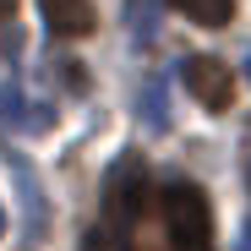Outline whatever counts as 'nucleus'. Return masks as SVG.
<instances>
[{
  "label": "nucleus",
  "mask_w": 251,
  "mask_h": 251,
  "mask_svg": "<svg viewBox=\"0 0 251 251\" xmlns=\"http://www.w3.org/2000/svg\"><path fill=\"white\" fill-rule=\"evenodd\" d=\"M153 202H158L170 251H213V207L191 180H170L164 191H153Z\"/></svg>",
  "instance_id": "nucleus-1"
},
{
  "label": "nucleus",
  "mask_w": 251,
  "mask_h": 251,
  "mask_svg": "<svg viewBox=\"0 0 251 251\" xmlns=\"http://www.w3.org/2000/svg\"><path fill=\"white\" fill-rule=\"evenodd\" d=\"M142 213H148V164L137 153H120L104 175V229L126 240Z\"/></svg>",
  "instance_id": "nucleus-2"
},
{
  "label": "nucleus",
  "mask_w": 251,
  "mask_h": 251,
  "mask_svg": "<svg viewBox=\"0 0 251 251\" xmlns=\"http://www.w3.org/2000/svg\"><path fill=\"white\" fill-rule=\"evenodd\" d=\"M180 82H186V93L207 109V115H224L235 104V71L219 60V55H186L180 60Z\"/></svg>",
  "instance_id": "nucleus-3"
},
{
  "label": "nucleus",
  "mask_w": 251,
  "mask_h": 251,
  "mask_svg": "<svg viewBox=\"0 0 251 251\" xmlns=\"http://www.w3.org/2000/svg\"><path fill=\"white\" fill-rule=\"evenodd\" d=\"M55 126V109L44 99H33L27 88H0V131H17V137H44Z\"/></svg>",
  "instance_id": "nucleus-4"
},
{
  "label": "nucleus",
  "mask_w": 251,
  "mask_h": 251,
  "mask_svg": "<svg viewBox=\"0 0 251 251\" xmlns=\"http://www.w3.org/2000/svg\"><path fill=\"white\" fill-rule=\"evenodd\" d=\"M38 11H44V27L55 38H88L99 27L93 0H38Z\"/></svg>",
  "instance_id": "nucleus-5"
},
{
  "label": "nucleus",
  "mask_w": 251,
  "mask_h": 251,
  "mask_svg": "<svg viewBox=\"0 0 251 251\" xmlns=\"http://www.w3.org/2000/svg\"><path fill=\"white\" fill-rule=\"evenodd\" d=\"M180 17H191L197 27H229L235 17V0H170Z\"/></svg>",
  "instance_id": "nucleus-6"
},
{
  "label": "nucleus",
  "mask_w": 251,
  "mask_h": 251,
  "mask_svg": "<svg viewBox=\"0 0 251 251\" xmlns=\"http://www.w3.org/2000/svg\"><path fill=\"white\" fill-rule=\"evenodd\" d=\"M142 126H148V131H164V126H170V99H164V82L158 76L142 88Z\"/></svg>",
  "instance_id": "nucleus-7"
},
{
  "label": "nucleus",
  "mask_w": 251,
  "mask_h": 251,
  "mask_svg": "<svg viewBox=\"0 0 251 251\" xmlns=\"http://www.w3.org/2000/svg\"><path fill=\"white\" fill-rule=\"evenodd\" d=\"M131 33H137V44L153 38V11H148V0H131Z\"/></svg>",
  "instance_id": "nucleus-8"
},
{
  "label": "nucleus",
  "mask_w": 251,
  "mask_h": 251,
  "mask_svg": "<svg viewBox=\"0 0 251 251\" xmlns=\"http://www.w3.org/2000/svg\"><path fill=\"white\" fill-rule=\"evenodd\" d=\"M50 71L60 76V88H76V93H82V88H88V76H82V71H76L71 60H50Z\"/></svg>",
  "instance_id": "nucleus-9"
},
{
  "label": "nucleus",
  "mask_w": 251,
  "mask_h": 251,
  "mask_svg": "<svg viewBox=\"0 0 251 251\" xmlns=\"http://www.w3.org/2000/svg\"><path fill=\"white\" fill-rule=\"evenodd\" d=\"M11 11H17V0H0V27L11 22Z\"/></svg>",
  "instance_id": "nucleus-10"
},
{
  "label": "nucleus",
  "mask_w": 251,
  "mask_h": 251,
  "mask_svg": "<svg viewBox=\"0 0 251 251\" xmlns=\"http://www.w3.org/2000/svg\"><path fill=\"white\" fill-rule=\"evenodd\" d=\"M240 251H251V219H246V229H240Z\"/></svg>",
  "instance_id": "nucleus-11"
},
{
  "label": "nucleus",
  "mask_w": 251,
  "mask_h": 251,
  "mask_svg": "<svg viewBox=\"0 0 251 251\" xmlns=\"http://www.w3.org/2000/svg\"><path fill=\"white\" fill-rule=\"evenodd\" d=\"M0 235H6V207H0Z\"/></svg>",
  "instance_id": "nucleus-12"
},
{
  "label": "nucleus",
  "mask_w": 251,
  "mask_h": 251,
  "mask_svg": "<svg viewBox=\"0 0 251 251\" xmlns=\"http://www.w3.org/2000/svg\"><path fill=\"white\" fill-rule=\"evenodd\" d=\"M246 76H251V55H246Z\"/></svg>",
  "instance_id": "nucleus-13"
}]
</instances>
